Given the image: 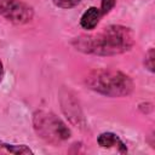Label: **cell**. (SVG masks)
I'll list each match as a JSON object with an SVG mask.
<instances>
[{
    "label": "cell",
    "instance_id": "8992f818",
    "mask_svg": "<svg viewBox=\"0 0 155 155\" xmlns=\"http://www.w3.org/2000/svg\"><path fill=\"white\" fill-rule=\"evenodd\" d=\"M101 11L99 8L94 7V6H91L88 7L84 15L81 16V19H80V24L84 29L86 30H92L97 27L98 22H99V18H101Z\"/></svg>",
    "mask_w": 155,
    "mask_h": 155
},
{
    "label": "cell",
    "instance_id": "30bf717a",
    "mask_svg": "<svg viewBox=\"0 0 155 155\" xmlns=\"http://www.w3.org/2000/svg\"><path fill=\"white\" fill-rule=\"evenodd\" d=\"M144 65L149 71H154V50L150 48L147 54H145V61H144Z\"/></svg>",
    "mask_w": 155,
    "mask_h": 155
},
{
    "label": "cell",
    "instance_id": "8fae6325",
    "mask_svg": "<svg viewBox=\"0 0 155 155\" xmlns=\"http://www.w3.org/2000/svg\"><path fill=\"white\" fill-rule=\"evenodd\" d=\"M2 78H4V67H2V63L0 61V81L2 80Z\"/></svg>",
    "mask_w": 155,
    "mask_h": 155
},
{
    "label": "cell",
    "instance_id": "52a82bcc",
    "mask_svg": "<svg viewBox=\"0 0 155 155\" xmlns=\"http://www.w3.org/2000/svg\"><path fill=\"white\" fill-rule=\"evenodd\" d=\"M0 154H13V155H22V154H33V151L24 144H7L0 140Z\"/></svg>",
    "mask_w": 155,
    "mask_h": 155
},
{
    "label": "cell",
    "instance_id": "ba28073f",
    "mask_svg": "<svg viewBox=\"0 0 155 155\" xmlns=\"http://www.w3.org/2000/svg\"><path fill=\"white\" fill-rule=\"evenodd\" d=\"M52 2L61 8H71L78 6L81 2V0H52Z\"/></svg>",
    "mask_w": 155,
    "mask_h": 155
},
{
    "label": "cell",
    "instance_id": "7a4b0ae2",
    "mask_svg": "<svg viewBox=\"0 0 155 155\" xmlns=\"http://www.w3.org/2000/svg\"><path fill=\"white\" fill-rule=\"evenodd\" d=\"M86 85L108 97L128 96L133 90V82L128 75L111 69L92 70L86 76Z\"/></svg>",
    "mask_w": 155,
    "mask_h": 155
},
{
    "label": "cell",
    "instance_id": "3957f363",
    "mask_svg": "<svg viewBox=\"0 0 155 155\" xmlns=\"http://www.w3.org/2000/svg\"><path fill=\"white\" fill-rule=\"evenodd\" d=\"M33 125L39 137L54 145L67 140L70 137V130L68 126L53 113L38 110L34 114Z\"/></svg>",
    "mask_w": 155,
    "mask_h": 155
},
{
    "label": "cell",
    "instance_id": "277c9868",
    "mask_svg": "<svg viewBox=\"0 0 155 155\" xmlns=\"http://www.w3.org/2000/svg\"><path fill=\"white\" fill-rule=\"evenodd\" d=\"M0 16L15 24H25L33 19V8L22 0H0Z\"/></svg>",
    "mask_w": 155,
    "mask_h": 155
},
{
    "label": "cell",
    "instance_id": "5b68a950",
    "mask_svg": "<svg viewBox=\"0 0 155 155\" xmlns=\"http://www.w3.org/2000/svg\"><path fill=\"white\" fill-rule=\"evenodd\" d=\"M97 142H98L99 147H102V148H115L121 154L127 153V148H126L125 143L115 133H111V132L102 133V134H99Z\"/></svg>",
    "mask_w": 155,
    "mask_h": 155
},
{
    "label": "cell",
    "instance_id": "6da1fadb",
    "mask_svg": "<svg viewBox=\"0 0 155 155\" xmlns=\"http://www.w3.org/2000/svg\"><path fill=\"white\" fill-rule=\"evenodd\" d=\"M134 44V36L130 28L124 25H109L94 35H82L74 40L76 50L98 56H114L130 51Z\"/></svg>",
    "mask_w": 155,
    "mask_h": 155
},
{
    "label": "cell",
    "instance_id": "9c48e42d",
    "mask_svg": "<svg viewBox=\"0 0 155 155\" xmlns=\"http://www.w3.org/2000/svg\"><path fill=\"white\" fill-rule=\"evenodd\" d=\"M115 4H116V0H102V2H101V8H99L101 15L103 16V15L109 13L110 10L115 6Z\"/></svg>",
    "mask_w": 155,
    "mask_h": 155
}]
</instances>
